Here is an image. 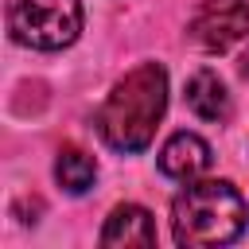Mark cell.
Returning <instances> with one entry per match:
<instances>
[{"label": "cell", "instance_id": "1", "mask_svg": "<svg viewBox=\"0 0 249 249\" xmlns=\"http://www.w3.org/2000/svg\"><path fill=\"white\" fill-rule=\"evenodd\" d=\"M163 105H167V74L160 62H144L113 86L93 124L113 152H140L148 148L163 117Z\"/></svg>", "mask_w": 249, "mask_h": 249}, {"label": "cell", "instance_id": "2", "mask_svg": "<svg viewBox=\"0 0 249 249\" xmlns=\"http://www.w3.org/2000/svg\"><path fill=\"white\" fill-rule=\"evenodd\" d=\"M245 230V202L230 183H191L171 202V233L179 245H226Z\"/></svg>", "mask_w": 249, "mask_h": 249}, {"label": "cell", "instance_id": "3", "mask_svg": "<svg viewBox=\"0 0 249 249\" xmlns=\"http://www.w3.org/2000/svg\"><path fill=\"white\" fill-rule=\"evenodd\" d=\"M8 27L12 39L35 51L70 47L82 31V4L78 0H8Z\"/></svg>", "mask_w": 249, "mask_h": 249}, {"label": "cell", "instance_id": "4", "mask_svg": "<svg viewBox=\"0 0 249 249\" xmlns=\"http://www.w3.org/2000/svg\"><path fill=\"white\" fill-rule=\"evenodd\" d=\"M245 35H249V4L241 0H202L191 16V39L210 54H226Z\"/></svg>", "mask_w": 249, "mask_h": 249}, {"label": "cell", "instance_id": "5", "mask_svg": "<svg viewBox=\"0 0 249 249\" xmlns=\"http://www.w3.org/2000/svg\"><path fill=\"white\" fill-rule=\"evenodd\" d=\"M210 163H214L210 144H206L202 136H195V132H175V136L163 144V152H160V171H163L167 179H195V175H202Z\"/></svg>", "mask_w": 249, "mask_h": 249}, {"label": "cell", "instance_id": "6", "mask_svg": "<svg viewBox=\"0 0 249 249\" xmlns=\"http://www.w3.org/2000/svg\"><path fill=\"white\" fill-rule=\"evenodd\" d=\"M101 245H156V226H152V214L136 202H124L109 214L101 237Z\"/></svg>", "mask_w": 249, "mask_h": 249}, {"label": "cell", "instance_id": "7", "mask_svg": "<svg viewBox=\"0 0 249 249\" xmlns=\"http://www.w3.org/2000/svg\"><path fill=\"white\" fill-rule=\"evenodd\" d=\"M183 97H187V109L202 121H226L230 117V93L214 70H195Z\"/></svg>", "mask_w": 249, "mask_h": 249}, {"label": "cell", "instance_id": "8", "mask_svg": "<svg viewBox=\"0 0 249 249\" xmlns=\"http://www.w3.org/2000/svg\"><path fill=\"white\" fill-rule=\"evenodd\" d=\"M93 175H97V163H93L89 152H82V148H74V144H66V148L58 152V160H54V179L62 183V191L82 195V191L93 187Z\"/></svg>", "mask_w": 249, "mask_h": 249}, {"label": "cell", "instance_id": "9", "mask_svg": "<svg viewBox=\"0 0 249 249\" xmlns=\"http://www.w3.org/2000/svg\"><path fill=\"white\" fill-rule=\"evenodd\" d=\"M237 70H241V78H245V82H249V51H245V54H241V62H237Z\"/></svg>", "mask_w": 249, "mask_h": 249}]
</instances>
